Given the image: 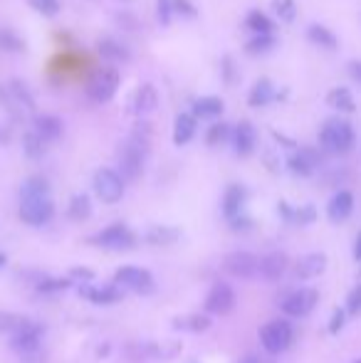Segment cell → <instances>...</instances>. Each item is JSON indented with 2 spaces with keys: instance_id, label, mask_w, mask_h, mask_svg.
I'll use <instances>...</instances> for the list:
<instances>
[{
  "instance_id": "cell-1",
  "label": "cell",
  "mask_w": 361,
  "mask_h": 363,
  "mask_svg": "<svg viewBox=\"0 0 361 363\" xmlns=\"http://www.w3.org/2000/svg\"><path fill=\"white\" fill-rule=\"evenodd\" d=\"M320 141H322V148H326L329 153H347L351 151L356 144L354 126L342 117L326 119L320 131Z\"/></svg>"
},
{
  "instance_id": "cell-2",
  "label": "cell",
  "mask_w": 361,
  "mask_h": 363,
  "mask_svg": "<svg viewBox=\"0 0 361 363\" xmlns=\"http://www.w3.org/2000/svg\"><path fill=\"white\" fill-rule=\"evenodd\" d=\"M144 156H146V144L131 136L119 146V176L124 181H137L144 170Z\"/></svg>"
},
{
  "instance_id": "cell-3",
  "label": "cell",
  "mask_w": 361,
  "mask_h": 363,
  "mask_svg": "<svg viewBox=\"0 0 361 363\" xmlns=\"http://www.w3.org/2000/svg\"><path fill=\"white\" fill-rule=\"evenodd\" d=\"M119 84H121V75H119L114 67H101L99 72L92 75L87 84V97L97 104H107L112 99L114 94H117Z\"/></svg>"
},
{
  "instance_id": "cell-4",
  "label": "cell",
  "mask_w": 361,
  "mask_h": 363,
  "mask_svg": "<svg viewBox=\"0 0 361 363\" xmlns=\"http://www.w3.org/2000/svg\"><path fill=\"white\" fill-rule=\"evenodd\" d=\"M92 183H95V193L109 205L119 203L121 195H124V178L119 176V170L114 168H99Z\"/></svg>"
},
{
  "instance_id": "cell-5",
  "label": "cell",
  "mask_w": 361,
  "mask_h": 363,
  "mask_svg": "<svg viewBox=\"0 0 361 363\" xmlns=\"http://www.w3.org/2000/svg\"><path fill=\"white\" fill-rule=\"evenodd\" d=\"M55 215V205L50 200V195H42V198H23L20 203V217L25 223L32 225V228H40V225L50 223Z\"/></svg>"
},
{
  "instance_id": "cell-6",
  "label": "cell",
  "mask_w": 361,
  "mask_h": 363,
  "mask_svg": "<svg viewBox=\"0 0 361 363\" xmlns=\"http://www.w3.org/2000/svg\"><path fill=\"white\" fill-rule=\"evenodd\" d=\"M260 341H262V346H265L270 353L284 351V349L290 346V341H292V326L287 322H280V319H277V322L265 324V326H262V331H260Z\"/></svg>"
},
{
  "instance_id": "cell-7",
  "label": "cell",
  "mask_w": 361,
  "mask_h": 363,
  "mask_svg": "<svg viewBox=\"0 0 361 363\" xmlns=\"http://www.w3.org/2000/svg\"><path fill=\"white\" fill-rule=\"evenodd\" d=\"M92 242L107 247V250H129V247H134L137 237H134V233H131L126 225H112V228L101 230L99 235H95Z\"/></svg>"
},
{
  "instance_id": "cell-8",
  "label": "cell",
  "mask_w": 361,
  "mask_h": 363,
  "mask_svg": "<svg viewBox=\"0 0 361 363\" xmlns=\"http://www.w3.org/2000/svg\"><path fill=\"white\" fill-rule=\"evenodd\" d=\"M225 270L237 279H253L260 275V259L250 252H233L225 257Z\"/></svg>"
},
{
  "instance_id": "cell-9",
  "label": "cell",
  "mask_w": 361,
  "mask_h": 363,
  "mask_svg": "<svg viewBox=\"0 0 361 363\" xmlns=\"http://www.w3.org/2000/svg\"><path fill=\"white\" fill-rule=\"evenodd\" d=\"M159 106V92H156L154 84H139L137 92L131 94V101H129V112L134 117H148Z\"/></svg>"
},
{
  "instance_id": "cell-10",
  "label": "cell",
  "mask_w": 361,
  "mask_h": 363,
  "mask_svg": "<svg viewBox=\"0 0 361 363\" xmlns=\"http://www.w3.org/2000/svg\"><path fill=\"white\" fill-rule=\"evenodd\" d=\"M114 279L126 289H134V292H151L154 289V277L151 272L142 270V267H121V270L114 275Z\"/></svg>"
},
{
  "instance_id": "cell-11",
  "label": "cell",
  "mask_w": 361,
  "mask_h": 363,
  "mask_svg": "<svg viewBox=\"0 0 361 363\" xmlns=\"http://www.w3.org/2000/svg\"><path fill=\"white\" fill-rule=\"evenodd\" d=\"M233 306H235V292L231 289V284H225V282L213 284V289L206 299V309L223 317V314H231Z\"/></svg>"
},
{
  "instance_id": "cell-12",
  "label": "cell",
  "mask_w": 361,
  "mask_h": 363,
  "mask_svg": "<svg viewBox=\"0 0 361 363\" xmlns=\"http://www.w3.org/2000/svg\"><path fill=\"white\" fill-rule=\"evenodd\" d=\"M317 292L314 289H300V292H292L290 297L282 302V311L290 314V317H307L309 311L317 304Z\"/></svg>"
},
{
  "instance_id": "cell-13",
  "label": "cell",
  "mask_w": 361,
  "mask_h": 363,
  "mask_svg": "<svg viewBox=\"0 0 361 363\" xmlns=\"http://www.w3.org/2000/svg\"><path fill=\"white\" fill-rule=\"evenodd\" d=\"M32 131H35L45 144H52V141H57L59 136H62L65 124H62L59 117H55V114H37L35 121H32Z\"/></svg>"
},
{
  "instance_id": "cell-14",
  "label": "cell",
  "mask_w": 361,
  "mask_h": 363,
  "mask_svg": "<svg viewBox=\"0 0 361 363\" xmlns=\"http://www.w3.org/2000/svg\"><path fill=\"white\" fill-rule=\"evenodd\" d=\"M351 210H354V195L349 190H339L326 205V215H329L332 223H344L351 215Z\"/></svg>"
},
{
  "instance_id": "cell-15",
  "label": "cell",
  "mask_w": 361,
  "mask_h": 363,
  "mask_svg": "<svg viewBox=\"0 0 361 363\" xmlns=\"http://www.w3.org/2000/svg\"><path fill=\"white\" fill-rule=\"evenodd\" d=\"M231 136H233V146H235V151L240 153V156H250V153H253L255 144H257V134H255L253 124L240 121Z\"/></svg>"
},
{
  "instance_id": "cell-16",
  "label": "cell",
  "mask_w": 361,
  "mask_h": 363,
  "mask_svg": "<svg viewBox=\"0 0 361 363\" xmlns=\"http://www.w3.org/2000/svg\"><path fill=\"white\" fill-rule=\"evenodd\" d=\"M195 129H198V119L191 112H181L176 117V121H173V144L176 146H186L195 136Z\"/></svg>"
},
{
  "instance_id": "cell-17",
  "label": "cell",
  "mask_w": 361,
  "mask_h": 363,
  "mask_svg": "<svg viewBox=\"0 0 361 363\" xmlns=\"http://www.w3.org/2000/svg\"><path fill=\"white\" fill-rule=\"evenodd\" d=\"M275 99H277V89H275V84L270 82V79H257L248 94V104L255 106V109L270 104V101H275Z\"/></svg>"
},
{
  "instance_id": "cell-18",
  "label": "cell",
  "mask_w": 361,
  "mask_h": 363,
  "mask_svg": "<svg viewBox=\"0 0 361 363\" xmlns=\"http://www.w3.org/2000/svg\"><path fill=\"white\" fill-rule=\"evenodd\" d=\"M287 270V257H284L282 252H273V255H267V257L260 259V277L267 282H275L284 275Z\"/></svg>"
},
{
  "instance_id": "cell-19",
  "label": "cell",
  "mask_w": 361,
  "mask_h": 363,
  "mask_svg": "<svg viewBox=\"0 0 361 363\" xmlns=\"http://www.w3.org/2000/svg\"><path fill=\"white\" fill-rule=\"evenodd\" d=\"M326 104L332 106V109H337V112H342V114H354L356 112L354 94H351L347 87L329 89V94H326Z\"/></svg>"
},
{
  "instance_id": "cell-20",
  "label": "cell",
  "mask_w": 361,
  "mask_h": 363,
  "mask_svg": "<svg viewBox=\"0 0 361 363\" xmlns=\"http://www.w3.org/2000/svg\"><path fill=\"white\" fill-rule=\"evenodd\" d=\"M307 37H309V42H314V45L322 47V50H329V52H334V50L339 47L337 35H334L329 28H324V25H320V23L309 25V28H307Z\"/></svg>"
},
{
  "instance_id": "cell-21",
  "label": "cell",
  "mask_w": 361,
  "mask_h": 363,
  "mask_svg": "<svg viewBox=\"0 0 361 363\" xmlns=\"http://www.w3.org/2000/svg\"><path fill=\"white\" fill-rule=\"evenodd\" d=\"M225 104L218 97H201V99L193 101V117L195 119H218L223 114Z\"/></svg>"
},
{
  "instance_id": "cell-22",
  "label": "cell",
  "mask_w": 361,
  "mask_h": 363,
  "mask_svg": "<svg viewBox=\"0 0 361 363\" xmlns=\"http://www.w3.org/2000/svg\"><path fill=\"white\" fill-rule=\"evenodd\" d=\"M326 267V257L320 255V252H314V255H304L300 262H297V275L302 277V279H309V277H317L320 272H324Z\"/></svg>"
},
{
  "instance_id": "cell-23",
  "label": "cell",
  "mask_w": 361,
  "mask_h": 363,
  "mask_svg": "<svg viewBox=\"0 0 361 363\" xmlns=\"http://www.w3.org/2000/svg\"><path fill=\"white\" fill-rule=\"evenodd\" d=\"M245 28H248L253 35H273L275 32V23L260 10H250L248 12V18H245Z\"/></svg>"
},
{
  "instance_id": "cell-24",
  "label": "cell",
  "mask_w": 361,
  "mask_h": 363,
  "mask_svg": "<svg viewBox=\"0 0 361 363\" xmlns=\"http://www.w3.org/2000/svg\"><path fill=\"white\" fill-rule=\"evenodd\" d=\"M317 156H314V151H297L295 156H292L290 161H287V166H290L292 173H300V176H309L314 170V166H317Z\"/></svg>"
},
{
  "instance_id": "cell-25",
  "label": "cell",
  "mask_w": 361,
  "mask_h": 363,
  "mask_svg": "<svg viewBox=\"0 0 361 363\" xmlns=\"http://www.w3.org/2000/svg\"><path fill=\"white\" fill-rule=\"evenodd\" d=\"M243 200H245V193L240 186H231L225 190V200H223V210L228 217H235L243 208Z\"/></svg>"
},
{
  "instance_id": "cell-26",
  "label": "cell",
  "mask_w": 361,
  "mask_h": 363,
  "mask_svg": "<svg viewBox=\"0 0 361 363\" xmlns=\"http://www.w3.org/2000/svg\"><path fill=\"white\" fill-rule=\"evenodd\" d=\"M20 195L23 198H42V195H50V183L45 178H28L20 188Z\"/></svg>"
},
{
  "instance_id": "cell-27",
  "label": "cell",
  "mask_w": 361,
  "mask_h": 363,
  "mask_svg": "<svg viewBox=\"0 0 361 363\" xmlns=\"http://www.w3.org/2000/svg\"><path fill=\"white\" fill-rule=\"evenodd\" d=\"M0 50H3V52H23L25 42L15 30L0 28Z\"/></svg>"
},
{
  "instance_id": "cell-28",
  "label": "cell",
  "mask_w": 361,
  "mask_h": 363,
  "mask_svg": "<svg viewBox=\"0 0 361 363\" xmlns=\"http://www.w3.org/2000/svg\"><path fill=\"white\" fill-rule=\"evenodd\" d=\"M275 47L273 35H253V40L245 42V52L248 55H267Z\"/></svg>"
},
{
  "instance_id": "cell-29",
  "label": "cell",
  "mask_w": 361,
  "mask_h": 363,
  "mask_svg": "<svg viewBox=\"0 0 361 363\" xmlns=\"http://www.w3.org/2000/svg\"><path fill=\"white\" fill-rule=\"evenodd\" d=\"M82 294L87 299H92L95 304H114L119 302V292L112 287H104V289H82Z\"/></svg>"
},
{
  "instance_id": "cell-30",
  "label": "cell",
  "mask_w": 361,
  "mask_h": 363,
  "mask_svg": "<svg viewBox=\"0 0 361 363\" xmlns=\"http://www.w3.org/2000/svg\"><path fill=\"white\" fill-rule=\"evenodd\" d=\"M273 12L282 23H292L297 18V3L295 0H273Z\"/></svg>"
},
{
  "instance_id": "cell-31",
  "label": "cell",
  "mask_w": 361,
  "mask_h": 363,
  "mask_svg": "<svg viewBox=\"0 0 361 363\" xmlns=\"http://www.w3.org/2000/svg\"><path fill=\"white\" fill-rule=\"evenodd\" d=\"M89 213H92V205H89L87 195H75L72 203H70V217L72 220H84V217H89Z\"/></svg>"
},
{
  "instance_id": "cell-32",
  "label": "cell",
  "mask_w": 361,
  "mask_h": 363,
  "mask_svg": "<svg viewBox=\"0 0 361 363\" xmlns=\"http://www.w3.org/2000/svg\"><path fill=\"white\" fill-rule=\"evenodd\" d=\"M99 52H101V57H107V59H129V55H126V50L119 42H114V40H104V42H99Z\"/></svg>"
},
{
  "instance_id": "cell-33",
  "label": "cell",
  "mask_w": 361,
  "mask_h": 363,
  "mask_svg": "<svg viewBox=\"0 0 361 363\" xmlns=\"http://www.w3.org/2000/svg\"><path fill=\"white\" fill-rule=\"evenodd\" d=\"M30 8L40 12L42 18H55L62 6H59V0H30Z\"/></svg>"
},
{
  "instance_id": "cell-34",
  "label": "cell",
  "mask_w": 361,
  "mask_h": 363,
  "mask_svg": "<svg viewBox=\"0 0 361 363\" xmlns=\"http://www.w3.org/2000/svg\"><path fill=\"white\" fill-rule=\"evenodd\" d=\"M45 146H48V144H45L35 131H30V134L25 136V151H28V156H32V159H40L42 153H45Z\"/></svg>"
},
{
  "instance_id": "cell-35",
  "label": "cell",
  "mask_w": 361,
  "mask_h": 363,
  "mask_svg": "<svg viewBox=\"0 0 361 363\" xmlns=\"http://www.w3.org/2000/svg\"><path fill=\"white\" fill-rule=\"evenodd\" d=\"M231 136V126L228 124H213L211 129H208V136H206V141L211 144V146H218V144H223L225 139Z\"/></svg>"
},
{
  "instance_id": "cell-36",
  "label": "cell",
  "mask_w": 361,
  "mask_h": 363,
  "mask_svg": "<svg viewBox=\"0 0 361 363\" xmlns=\"http://www.w3.org/2000/svg\"><path fill=\"white\" fill-rule=\"evenodd\" d=\"M176 326L178 328H188V331H206L211 326L206 317H184V319H176Z\"/></svg>"
},
{
  "instance_id": "cell-37",
  "label": "cell",
  "mask_w": 361,
  "mask_h": 363,
  "mask_svg": "<svg viewBox=\"0 0 361 363\" xmlns=\"http://www.w3.org/2000/svg\"><path fill=\"white\" fill-rule=\"evenodd\" d=\"M156 15H159L161 25H171L173 20V0H156Z\"/></svg>"
},
{
  "instance_id": "cell-38",
  "label": "cell",
  "mask_w": 361,
  "mask_h": 363,
  "mask_svg": "<svg viewBox=\"0 0 361 363\" xmlns=\"http://www.w3.org/2000/svg\"><path fill=\"white\" fill-rule=\"evenodd\" d=\"M173 12H181V15H186V18H193L195 8L191 6L188 0H173Z\"/></svg>"
},
{
  "instance_id": "cell-39",
  "label": "cell",
  "mask_w": 361,
  "mask_h": 363,
  "mask_svg": "<svg viewBox=\"0 0 361 363\" xmlns=\"http://www.w3.org/2000/svg\"><path fill=\"white\" fill-rule=\"evenodd\" d=\"M347 306H349V314H359L361 311V284L349 294V304Z\"/></svg>"
},
{
  "instance_id": "cell-40",
  "label": "cell",
  "mask_w": 361,
  "mask_h": 363,
  "mask_svg": "<svg viewBox=\"0 0 361 363\" xmlns=\"http://www.w3.org/2000/svg\"><path fill=\"white\" fill-rule=\"evenodd\" d=\"M67 284H70L67 279H48V282H42L40 289L42 292H50V289H65Z\"/></svg>"
},
{
  "instance_id": "cell-41",
  "label": "cell",
  "mask_w": 361,
  "mask_h": 363,
  "mask_svg": "<svg viewBox=\"0 0 361 363\" xmlns=\"http://www.w3.org/2000/svg\"><path fill=\"white\" fill-rule=\"evenodd\" d=\"M347 70H349V77H351V79L361 84V59H351L349 65H347Z\"/></svg>"
},
{
  "instance_id": "cell-42",
  "label": "cell",
  "mask_w": 361,
  "mask_h": 363,
  "mask_svg": "<svg viewBox=\"0 0 361 363\" xmlns=\"http://www.w3.org/2000/svg\"><path fill=\"white\" fill-rule=\"evenodd\" d=\"M342 324H344V314H342V311H337V314H334V319H332V326H329V331H332V334H337V328H342Z\"/></svg>"
},
{
  "instance_id": "cell-43",
  "label": "cell",
  "mask_w": 361,
  "mask_h": 363,
  "mask_svg": "<svg viewBox=\"0 0 361 363\" xmlns=\"http://www.w3.org/2000/svg\"><path fill=\"white\" fill-rule=\"evenodd\" d=\"M297 220H300V223H302V220H307V223H309V220H314V210H312V208H304V210L297 213Z\"/></svg>"
},
{
  "instance_id": "cell-44",
  "label": "cell",
  "mask_w": 361,
  "mask_h": 363,
  "mask_svg": "<svg viewBox=\"0 0 361 363\" xmlns=\"http://www.w3.org/2000/svg\"><path fill=\"white\" fill-rule=\"evenodd\" d=\"M240 363H260V361H257V358H255V356H248V358H243V361H240Z\"/></svg>"
},
{
  "instance_id": "cell-45",
  "label": "cell",
  "mask_w": 361,
  "mask_h": 363,
  "mask_svg": "<svg viewBox=\"0 0 361 363\" xmlns=\"http://www.w3.org/2000/svg\"><path fill=\"white\" fill-rule=\"evenodd\" d=\"M356 257L361 259V237H359V242H356Z\"/></svg>"
},
{
  "instance_id": "cell-46",
  "label": "cell",
  "mask_w": 361,
  "mask_h": 363,
  "mask_svg": "<svg viewBox=\"0 0 361 363\" xmlns=\"http://www.w3.org/2000/svg\"><path fill=\"white\" fill-rule=\"evenodd\" d=\"M3 264H6V255H0V267H3Z\"/></svg>"
},
{
  "instance_id": "cell-47",
  "label": "cell",
  "mask_w": 361,
  "mask_h": 363,
  "mask_svg": "<svg viewBox=\"0 0 361 363\" xmlns=\"http://www.w3.org/2000/svg\"><path fill=\"white\" fill-rule=\"evenodd\" d=\"M356 363H361V361H356Z\"/></svg>"
},
{
  "instance_id": "cell-48",
  "label": "cell",
  "mask_w": 361,
  "mask_h": 363,
  "mask_svg": "<svg viewBox=\"0 0 361 363\" xmlns=\"http://www.w3.org/2000/svg\"><path fill=\"white\" fill-rule=\"evenodd\" d=\"M126 3H129V0H126Z\"/></svg>"
}]
</instances>
